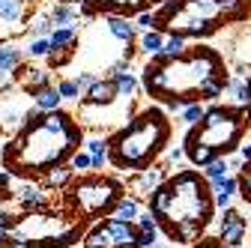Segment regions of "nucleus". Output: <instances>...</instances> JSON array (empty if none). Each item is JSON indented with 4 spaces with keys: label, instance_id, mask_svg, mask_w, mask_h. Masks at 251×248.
<instances>
[{
    "label": "nucleus",
    "instance_id": "f257e3e1",
    "mask_svg": "<svg viewBox=\"0 0 251 248\" xmlns=\"http://www.w3.org/2000/svg\"><path fill=\"white\" fill-rule=\"evenodd\" d=\"M84 132L66 111H36L24 117L21 132L3 149L6 174L15 176H45L51 168L66 165L78 149Z\"/></svg>",
    "mask_w": 251,
    "mask_h": 248
},
{
    "label": "nucleus",
    "instance_id": "f03ea898",
    "mask_svg": "<svg viewBox=\"0 0 251 248\" xmlns=\"http://www.w3.org/2000/svg\"><path fill=\"white\" fill-rule=\"evenodd\" d=\"M212 185L195 174L179 171L171 179H162L159 189L150 192V212L176 242H195L212 222Z\"/></svg>",
    "mask_w": 251,
    "mask_h": 248
},
{
    "label": "nucleus",
    "instance_id": "7ed1b4c3",
    "mask_svg": "<svg viewBox=\"0 0 251 248\" xmlns=\"http://www.w3.org/2000/svg\"><path fill=\"white\" fill-rule=\"evenodd\" d=\"M212 78H227V66L218 51L198 45L176 57L152 54L150 66L144 69V87L152 99H159L171 108H185L198 102V90Z\"/></svg>",
    "mask_w": 251,
    "mask_h": 248
},
{
    "label": "nucleus",
    "instance_id": "20e7f679",
    "mask_svg": "<svg viewBox=\"0 0 251 248\" xmlns=\"http://www.w3.org/2000/svg\"><path fill=\"white\" fill-rule=\"evenodd\" d=\"M171 141V120L159 108L141 111L108 144V159L120 171H144L165 152Z\"/></svg>",
    "mask_w": 251,
    "mask_h": 248
},
{
    "label": "nucleus",
    "instance_id": "39448f33",
    "mask_svg": "<svg viewBox=\"0 0 251 248\" xmlns=\"http://www.w3.org/2000/svg\"><path fill=\"white\" fill-rule=\"evenodd\" d=\"M248 129V114L239 108H209L203 111L198 129L188 132L182 156H188L192 165H209L212 159H225L242 144V135Z\"/></svg>",
    "mask_w": 251,
    "mask_h": 248
},
{
    "label": "nucleus",
    "instance_id": "423d86ee",
    "mask_svg": "<svg viewBox=\"0 0 251 248\" xmlns=\"http://www.w3.org/2000/svg\"><path fill=\"white\" fill-rule=\"evenodd\" d=\"M251 0H168L162 24L174 30V36H209L222 24L248 18Z\"/></svg>",
    "mask_w": 251,
    "mask_h": 248
},
{
    "label": "nucleus",
    "instance_id": "0eeeda50",
    "mask_svg": "<svg viewBox=\"0 0 251 248\" xmlns=\"http://www.w3.org/2000/svg\"><path fill=\"white\" fill-rule=\"evenodd\" d=\"M69 195H72V203L81 215L96 219L105 209L111 212V206L123 198V185L111 176H84V179L69 185Z\"/></svg>",
    "mask_w": 251,
    "mask_h": 248
},
{
    "label": "nucleus",
    "instance_id": "6e6552de",
    "mask_svg": "<svg viewBox=\"0 0 251 248\" xmlns=\"http://www.w3.org/2000/svg\"><path fill=\"white\" fill-rule=\"evenodd\" d=\"M84 248H141V233L135 222L105 219L84 236Z\"/></svg>",
    "mask_w": 251,
    "mask_h": 248
},
{
    "label": "nucleus",
    "instance_id": "1a4fd4ad",
    "mask_svg": "<svg viewBox=\"0 0 251 248\" xmlns=\"http://www.w3.org/2000/svg\"><path fill=\"white\" fill-rule=\"evenodd\" d=\"M245 230H248V222L242 219L236 209L227 206L225 215H222V239H225V245H242Z\"/></svg>",
    "mask_w": 251,
    "mask_h": 248
},
{
    "label": "nucleus",
    "instance_id": "9d476101",
    "mask_svg": "<svg viewBox=\"0 0 251 248\" xmlns=\"http://www.w3.org/2000/svg\"><path fill=\"white\" fill-rule=\"evenodd\" d=\"M117 99V90H114V81H93L87 87V96H84V105H111Z\"/></svg>",
    "mask_w": 251,
    "mask_h": 248
},
{
    "label": "nucleus",
    "instance_id": "9b49d317",
    "mask_svg": "<svg viewBox=\"0 0 251 248\" xmlns=\"http://www.w3.org/2000/svg\"><path fill=\"white\" fill-rule=\"evenodd\" d=\"M105 24H108V30H111V36H117V39L126 42V45H132L138 27H135L129 18H123V15H105Z\"/></svg>",
    "mask_w": 251,
    "mask_h": 248
},
{
    "label": "nucleus",
    "instance_id": "f8f14e48",
    "mask_svg": "<svg viewBox=\"0 0 251 248\" xmlns=\"http://www.w3.org/2000/svg\"><path fill=\"white\" fill-rule=\"evenodd\" d=\"M24 9H27V0H0V21L9 27H21Z\"/></svg>",
    "mask_w": 251,
    "mask_h": 248
},
{
    "label": "nucleus",
    "instance_id": "ddd939ff",
    "mask_svg": "<svg viewBox=\"0 0 251 248\" xmlns=\"http://www.w3.org/2000/svg\"><path fill=\"white\" fill-rule=\"evenodd\" d=\"M48 42H51V51H66L69 54V51H75L72 45L78 42V33H75L72 27H54Z\"/></svg>",
    "mask_w": 251,
    "mask_h": 248
},
{
    "label": "nucleus",
    "instance_id": "4468645a",
    "mask_svg": "<svg viewBox=\"0 0 251 248\" xmlns=\"http://www.w3.org/2000/svg\"><path fill=\"white\" fill-rule=\"evenodd\" d=\"M215 185V198H212V203L215 206H222V209H227L230 206V200H233V195H236V179L233 176H225V179H218V182H212Z\"/></svg>",
    "mask_w": 251,
    "mask_h": 248
},
{
    "label": "nucleus",
    "instance_id": "2eb2a0df",
    "mask_svg": "<svg viewBox=\"0 0 251 248\" xmlns=\"http://www.w3.org/2000/svg\"><path fill=\"white\" fill-rule=\"evenodd\" d=\"M141 212V203L135 198H120L114 206H111V219H120V222H135Z\"/></svg>",
    "mask_w": 251,
    "mask_h": 248
},
{
    "label": "nucleus",
    "instance_id": "dca6fc26",
    "mask_svg": "<svg viewBox=\"0 0 251 248\" xmlns=\"http://www.w3.org/2000/svg\"><path fill=\"white\" fill-rule=\"evenodd\" d=\"M162 179H165L162 168H144V174L135 179V189H138L141 195H150L152 189H159V185H162Z\"/></svg>",
    "mask_w": 251,
    "mask_h": 248
},
{
    "label": "nucleus",
    "instance_id": "f3484780",
    "mask_svg": "<svg viewBox=\"0 0 251 248\" xmlns=\"http://www.w3.org/2000/svg\"><path fill=\"white\" fill-rule=\"evenodd\" d=\"M33 99H36V108H39V111H57L60 102H63L60 93H57V87H42V90H36Z\"/></svg>",
    "mask_w": 251,
    "mask_h": 248
},
{
    "label": "nucleus",
    "instance_id": "a211bd4d",
    "mask_svg": "<svg viewBox=\"0 0 251 248\" xmlns=\"http://www.w3.org/2000/svg\"><path fill=\"white\" fill-rule=\"evenodd\" d=\"M102 9H117V12H141L150 0H96ZM155 3V0H152Z\"/></svg>",
    "mask_w": 251,
    "mask_h": 248
},
{
    "label": "nucleus",
    "instance_id": "6ab92c4d",
    "mask_svg": "<svg viewBox=\"0 0 251 248\" xmlns=\"http://www.w3.org/2000/svg\"><path fill=\"white\" fill-rule=\"evenodd\" d=\"M225 176H230V165H227V159H212L209 165H203V179L212 185V182H218V179H225Z\"/></svg>",
    "mask_w": 251,
    "mask_h": 248
},
{
    "label": "nucleus",
    "instance_id": "aec40b11",
    "mask_svg": "<svg viewBox=\"0 0 251 248\" xmlns=\"http://www.w3.org/2000/svg\"><path fill=\"white\" fill-rule=\"evenodd\" d=\"M0 69L3 72L21 69V51L15 45H0Z\"/></svg>",
    "mask_w": 251,
    "mask_h": 248
},
{
    "label": "nucleus",
    "instance_id": "412c9836",
    "mask_svg": "<svg viewBox=\"0 0 251 248\" xmlns=\"http://www.w3.org/2000/svg\"><path fill=\"white\" fill-rule=\"evenodd\" d=\"M225 90H230L236 105H251V81H227Z\"/></svg>",
    "mask_w": 251,
    "mask_h": 248
},
{
    "label": "nucleus",
    "instance_id": "4be33fe9",
    "mask_svg": "<svg viewBox=\"0 0 251 248\" xmlns=\"http://www.w3.org/2000/svg\"><path fill=\"white\" fill-rule=\"evenodd\" d=\"M114 81V90H117V96H135V90H138V81H135V75L132 72H123V75H117V78H111Z\"/></svg>",
    "mask_w": 251,
    "mask_h": 248
},
{
    "label": "nucleus",
    "instance_id": "5701e85b",
    "mask_svg": "<svg viewBox=\"0 0 251 248\" xmlns=\"http://www.w3.org/2000/svg\"><path fill=\"white\" fill-rule=\"evenodd\" d=\"M75 18H78V12H75V6H69V3H60V6H54V12H51L54 27H72Z\"/></svg>",
    "mask_w": 251,
    "mask_h": 248
},
{
    "label": "nucleus",
    "instance_id": "b1692460",
    "mask_svg": "<svg viewBox=\"0 0 251 248\" xmlns=\"http://www.w3.org/2000/svg\"><path fill=\"white\" fill-rule=\"evenodd\" d=\"M69 176H72V168L57 165V168H51V171L45 174V185H48V189H60V185L69 182Z\"/></svg>",
    "mask_w": 251,
    "mask_h": 248
},
{
    "label": "nucleus",
    "instance_id": "393cba45",
    "mask_svg": "<svg viewBox=\"0 0 251 248\" xmlns=\"http://www.w3.org/2000/svg\"><path fill=\"white\" fill-rule=\"evenodd\" d=\"M21 200H24L27 209H36V212H42L48 206V200H45V195L39 189H21Z\"/></svg>",
    "mask_w": 251,
    "mask_h": 248
},
{
    "label": "nucleus",
    "instance_id": "a878e982",
    "mask_svg": "<svg viewBox=\"0 0 251 248\" xmlns=\"http://www.w3.org/2000/svg\"><path fill=\"white\" fill-rule=\"evenodd\" d=\"M182 114H179V120L185 123V126H198L201 123V117H203V105L201 102H188L185 108H179Z\"/></svg>",
    "mask_w": 251,
    "mask_h": 248
},
{
    "label": "nucleus",
    "instance_id": "bb28decb",
    "mask_svg": "<svg viewBox=\"0 0 251 248\" xmlns=\"http://www.w3.org/2000/svg\"><path fill=\"white\" fill-rule=\"evenodd\" d=\"M162 45H165V36H162V33H155V30H147V33L141 36V48H144L147 54H159Z\"/></svg>",
    "mask_w": 251,
    "mask_h": 248
},
{
    "label": "nucleus",
    "instance_id": "cd10ccee",
    "mask_svg": "<svg viewBox=\"0 0 251 248\" xmlns=\"http://www.w3.org/2000/svg\"><path fill=\"white\" fill-rule=\"evenodd\" d=\"M138 233H159V222H155V215L152 212H138Z\"/></svg>",
    "mask_w": 251,
    "mask_h": 248
},
{
    "label": "nucleus",
    "instance_id": "c85d7f7f",
    "mask_svg": "<svg viewBox=\"0 0 251 248\" xmlns=\"http://www.w3.org/2000/svg\"><path fill=\"white\" fill-rule=\"evenodd\" d=\"M185 51V39L182 36H171V39H165V45H162V57H176V54H182Z\"/></svg>",
    "mask_w": 251,
    "mask_h": 248
},
{
    "label": "nucleus",
    "instance_id": "c756f323",
    "mask_svg": "<svg viewBox=\"0 0 251 248\" xmlns=\"http://www.w3.org/2000/svg\"><path fill=\"white\" fill-rule=\"evenodd\" d=\"M236 192H242V198L251 203V162H245V168H242V176L236 179Z\"/></svg>",
    "mask_w": 251,
    "mask_h": 248
},
{
    "label": "nucleus",
    "instance_id": "7c9ffc66",
    "mask_svg": "<svg viewBox=\"0 0 251 248\" xmlns=\"http://www.w3.org/2000/svg\"><path fill=\"white\" fill-rule=\"evenodd\" d=\"M27 54H30V57H48V54H51V42H48L45 36H36L33 42H30Z\"/></svg>",
    "mask_w": 251,
    "mask_h": 248
},
{
    "label": "nucleus",
    "instance_id": "2f4dec72",
    "mask_svg": "<svg viewBox=\"0 0 251 248\" xmlns=\"http://www.w3.org/2000/svg\"><path fill=\"white\" fill-rule=\"evenodd\" d=\"M57 93H60V99H81V90H78L75 81H60Z\"/></svg>",
    "mask_w": 251,
    "mask_h": 248
},
{
    "label": "nucleus",
    "instance_id": "473e14b6",
    "mask_svg": "<svg viewBox=\"0 0 251 248\" xmlns=\"http://www.w3.org/2000/svg\"><path fill=\"white\" fill-rule=\"evenodd\" d=\"M51 30H54L51 15H36V18H33V33H36V36H48Z\"/></svg>",
    "mask_w": 251,
    "mask_h": 248
},
{
    "label": "nucleus",
    "instance_id": "72a5a7b5",
    "mask_svg": "<svg viewBox=\"0 0 251 248\" xmlns=\"http://www.w3.org/2000/svg\"><path fill=\"white\" fill-rule=\"evenodd\" d=\"M18 222H21V215H12V212H6V209H0V230H3V233L15 230Z\"/></svg>",
    "mask_w": 251,
    "mask_h": 248
},
{
    "label": "nucleus",
    "instance_id": "f704fd0d",
    "mask_svg": "<svg viewBox=\"0 0 251 248\" xmlns=\"http://www.w3.org/2000/svg\"><path fill=\"white\" fill-rule=\"evenodd\" d=\"M69 162H72V165H69L72 171H90V156H87V152H78V149H75L72 156H69Z\"/></svg>",
    "mask_w": 251,
    "mask_h": 248
},
{
    "label": "nucleus",
    "instance_id": "c9c22d12",
    "mask_svg": "<svg viewBox=\"0 0 251 248\" xmlns=\"http://www.w3.org/2000/svg\"><path fill=\"white\" fill-rule=\"evenodd\" d=\"M9 174L6 171H0V200H3V198H9Z\"/></svg>",
    "mask_w": 251,
    "mask_h": 248
},
{
    "label": "nucleus",
    "instance_id": "e433bc0d",
    "mask_svg": "<svg viewBox=\"0 0 251 248\" xmlns=\"http://www.w3.org/2000/svg\"><path fill=\"white\" fill-rule=\"evenodd\" d=\"M72 81L78 84V90H87V87H90L93 81H96V78H93L90 72H78V78H72Z\"/></svg>",
    "mask_w": 251,
    "mask_h": 248
},
{
    "label": "nucleus",
    "instance_id": "4c0bfd02",
    "mask_svg": "<svg viewBox=\"0 0 251 248\" xmlns=\"http://www.w3.org/2000/svg\"><path fill=\"white\" fill-rule=\"evenodd\" d=\"M3 120H6V123H9V126H18V123H21V120H24V114H21V111H18V108H9V111H6V117H3Z\"/></svg>",
    "mask_w": 251,
    "mask_h": 248
},
{
    "label": "nucleus",
    "instance_id": "58836bf2",
    "mask_svg": "<svg viewBox=\"0 0 251 248\" xmlns=\"http://www.w3.org/2000/svg\"><path fill=\"white\" fill-rule=\"evenodd\" d=\"M155 24V15H150V12H141L138 15V27H144V30H150Z\"/></svg>",
    "mask_w": 251,
    "mask_h": 248
},
{
    "label": "nucleus",
    "instance_id": "ea45409f",
    "mask_svg": "<svg viewBox=\"0 0 251 248\" xmlns=\"http://www.w3.org/2000/svg\"><path fill=\"white\" fill-rule=\"evenodd\" d=\"M236 149H239V159L242 162H251V144H239Z\"/></svg>",
    "mask_w": 251,
    "mask_h": 248
},
{
    "label": "nucleus",
    "instance_id": "a19ab883",
    "mask_svg": "<svg viewBox=\"0 0 251 248\" xmlns=\"http://www.w3.org/2000/svg\"><path fill=\"white\" fill-rule=\"evenodd\" d=\"M168 159H171V162H179V159H182V149H171Z\"/></svg>",
    "mask_w": 251,
    "mask_h": 248
},
{
    "label": "nucleus",
    "instance_id": "79ce46f5",
    "mask_svg": "<svg viewBox=\"0 0 251 248\" xmlns=\"http://www.w3.org/2000/svg\"><path fill=\"white\" fill-rule=\"evenodd\" d=\"M144 248H165V245H159V242H152V245H144Z\"/></svg>",
    "mask_w": 251,
    "mask_h": 248
},
{
    "label": "nucleus",
    "instance_id": "37998d69",
    "mask_svg": "<svg viewBox=\"0 0 251 248\" xmlns=\"http://www.w3.org/2000/svg\"><path fill=\"white\" fill-rule=\"evenodd\" d=\"M0 144H3V129H0Z\"/></svg>",
    "mask_w": 251,
    "mask_h": 248
},
{
    "label": "nucleus",
    "instance_id": "c03bdc74",
    "mask_svg": "<svg viewBox=\"0 0 251 248\" xmlns=\"http://www.w3.org/2000/svg\"><path fill=\"white\" fill-rule=\"evenodd\" d=\"M63 3H72V0H63Z\"/></svg>",
    "mask_w": 251,
    "mask_h": 248
}]
</instances>
